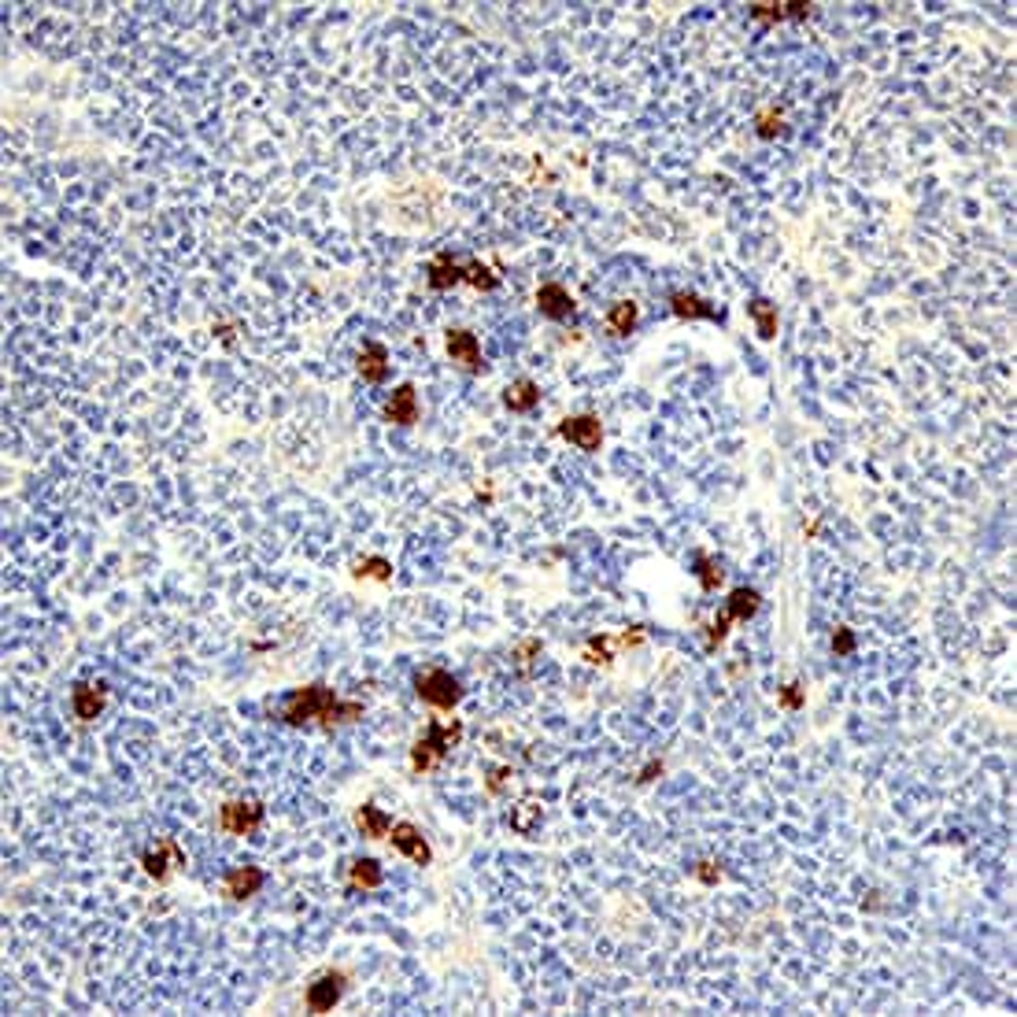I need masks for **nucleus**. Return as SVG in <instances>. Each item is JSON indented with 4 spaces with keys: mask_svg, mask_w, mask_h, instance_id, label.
<instances>
[{
    "mask_svg": "<svg viewBox=\"0 0 1017 1017\" xmlns=\"http://www.w3.org/2000/svg\"><path fill=\"white\" fill-rule=\"evenodd\" d=\"M655 777H662V758H652V762H647V766L640 769V774H636V781H640V785H652Z\"/></svg>",
    "mask_w": 1017,
    "mask_h": 1017,
    "instance_id": "obj_35",
    "label": "nucleus"
},
{
    "mask_svg": "<svg viewBox=\"0 0 1017 1017\" xmlns=\"http://www.w3.org/2000/svg\"><path fill=\"white\" fill-rule=\"evenodd\" d=\"M781 706H785V711H799V706H803V685L788 681V685L781 688Z\"/></svg>",
    "mask_w": 1017,
    "mask_h": 1017,
    "instance_id": "obj_33",
    "label": "nucleus"
},
{
    "mask_svg": "<svg viewBox=\"0 0 1017 1017\" xmlns=\"http://www.w3.org/2000/svg\"><path fill=\"white\" fill-rule=\"evenodd\" d=\"M618 640V647H629V644H640L644 640V629H633V633H622V636H614Z\"/></svg>",
    "mask_w": 1017,
    "mask_h": 1017,
    "instance_id": "obj_36",
    "label": "nucleus"
},
{
    "mask_svg": "<svg viewBox=\"0 0 1017 1017\" xmlns=\"http://www.w3.org/2000/svg\"><path fill=\"white\" fill-rule=\"evenodd\" d=\"M755 134H758L762 141L781 137V134H785V115H781L777 108H762V111L755 115Z\"/></svg>",
    "mask_w": 1017,
    "mask_h": 1017,
    "instance_id": "obj_26",
    "label": "nucleus"
},
{
    "mask_svg": "<svg viewBox=\"0 0 1017 1017\" xmlns=\"http://www.w3.org/2000/svg\"><path fill=\"white\" fill-rule=\"evenodd\" d=\"M563 441H570L574 448L581 452H600L603 444V422L596 415H574V418H563L559 429H555Z\"/></svg>",
    "mask_w": 1017,
    "mask_h": 1017,
    "instance_id": "obj_7",
    "label": "nucleus"
},
{
    "mask_svg": "<svg viewBox=\"0 0 1017 1017\" xmlns=\"http://www.w3.org/2000/svg\"><path fill=\"white\" fill-rule=\"evenodd\" d=\"M696 577H699V584H703V592H715L718 584L725 581V566H722V559H715V555L699 551V555H696Z\"/></svg>",
    "mask_w": 1017,
    "mask_h": 1017,
    "instance_id": "obj_24",
    "label": "nucleus"
},
{
    "mask_svg": "<svg viewBox=\"0 0 1017 1017\" xmlns=\"http://www.w3.org/2000/svg\"><path fill=\"white\" fill-rule=\"evenodd\" d=\"M355 370H359V378H363V381L381 385V381L389 378V352H385V345L366 341V345H363V352H359Z\"/></svg>",
    "mask_w": 1017,
    "mask_h": 1017,
    "instance_id": "obj_16",
    "label": "nucleus"
},
{
    "mask_svg": "<svg viewBox=\"0 0 1017 1017\" xmlns=\"http://www.w3.org/2000/svg\"><path fill=\"white\" fill-rule=\"evenodd\" d=\"M108 703V681H78L71 692V706L78 722H97Z\"/></svg>",
    "mask_w": 1017,
    "mask_h": 1017,
    "instance_id": "obj_10",
    "label": "nucleus"
},
{
    "mask_svg": "<svg viewBox=\"0 0 1017 1017\" xmlns=\"http://www.w3.org/2000/svg\"><path fill=\"white\" fill-rule=\"evenodd\" d=\"M507 777H511L507 766H492V769H488V792H492V795L504 792V781H507Z\"/></svg>",
    "mask_w": 1017,
    "mask_h": 1017,
    "instance_id": "obj_34",
    "label": "nucleus"
},
{
    "mask_svg": "<svg viewBox=\"0 0 1017 1017\" xmlns=\"http://www.w3.org/2000/svg\"><path fill=\"white\" fill-rule=\"evenodd\" d=\"M282 718L296 729L319 725V729H333V725H348L363 718V703L359 699H341L326 685H303L296 692L285 696L282 703Z\"/></svg>",
    "mask_w": 1017,
    "mask_h": 1017,
    "instance_id": "obj_1",
    "label": "nucleus"
},
{
    "mask_svg": "<svg viewBox=\"0 0 1017 1017\" xmlns=\"http://www.w3.org/2000/svg\"><path fill=\"white\" fill-rule=\"evenodd\" d=\"M636 319H640V307H636L633 300L610 303V311H607V326H610V333H618V337L633 333V329H636Z\"/></svg>",
    "mask_w": 1017,
    "mask_h": 1017,
    "instance_id": "obj_23",
    "label": "nucleus"
},
{
    "mask_svg": "<svg viewBox=\"0 0 1017 1017\" xmlns=\"http://www.w3.org/2000/svg\"><path fill=\"white\" fill-rule=\"evenodd\" d=\"M614 647H618L614 636H592L589 644H584V659H589L592 666H607L614 659Z\"/></svg>",
    "mask_w": 1017,
    "mask_h": 1017,
    "instance_id": "obj_28",
    "label": "nucleus"
},
{
    "mask_svg": "<svg viewBox=\"0 0 1017 1017\" xmlns=\"http://www.w3.org/2000/svg\"><path fill=\"white\" fill-rule=\"evenodd\" d=\"M355 825H359V832H363L366 840H385L389 829H392V818H389L381 807H374V803H363V807L355 811Z\"/></svg>",
    "mask_w": 1017,
    "mask_h": 1017,
    "instance_id": "obj_18",
    "label": "nucleus"
},
{
    "mask_svg": "<svg viewBox=\"0 0 1017 1017\" xmlns=\"http://www.w3.org/2000/svg\"><path fill=\"white\" fill-rule=\"evenodd\" d=\"M540 647H544V644H540L537 636H526V640H518V644H514V652H511V655H514V662H518V666H530V662L540 655Z\"/></svg>",
    "mask_w": 1017,
    "mask_h": 1017,
    "instance_id": "obj_31",
    "label": "nucleus"
},
{
    "mask_svg": "<svg viewBox=\"0 0 1017 1017\" xmlns=\"http://www.w3.org/2000/svg\"><path fill=\"white\" fill-rule=\"evenodd\" d=\"M381 881H385V870H381L378 858H355L352 862V870H348V884L352 888L374 891V888H381Z\"/></svg>",
    "mask_w": 1017,
    "mask_h": 1017,
    "instance_id": "obj_20",
    "label": "nucleus"
},
{
    "mask_svg": "<svg viewBox=\"0 0 1017 1017\" xmlns=\"http://www.w3.org/2000/svg\"><path fill=\"white\" fill-rule=\"evenodd\" d=\"M462 740V722H429L425 736L415 740L411 748V769L415 774H434V769H441V762L448 758L452 748H459Z\"/></svg>",
    "mask_w": 1017,
    "mask_h": 1017,
    "instance_id": "obj_2",
    "label": "nucleus"
},
{
    "mask_svg": "<svg viewBox=\"0 0 1017 1017\" xmlns=\"http://www.w3.org/2000/svg\"><path fill=\"white\" fill-rule=\"evenodd\" d=\"M385 418H389L392 425H415V422H418V392H415L411 381H404V385H399V389L389 396Z\"/></svg>",
    "mask_w": 1017,
    "mask_h": 1017,
    "instance_id": "obj_14",
    "label": "nucleus"
},
{
    "mask_svg": "<svg viewBox=\"0 0 1017 1017\" xmlns=\"http://www.w3.org/2000/svg\"><path fill=\"white\" fill-rule=\"evenodd\" d=\"M537 825H540V807L533 803V799H526L522 807H514V811H511V829H514V832H522V837H533Z\"/></svg>",
    "mask_w": 1017,
    "mask_h": 1017,
    "instance_id": "obj_25",
    "label": "nucleus"
},
{
    "mask_svg": "<svg viewBox=\"0 0 1017 1017\" xmlns=\"http://www.w3.org/2000/svg\"><path fill=\"white\" fill-rule=\"evenodd\" d=\"M855 647H858V640H855V629L840 626L837 633H832V655H837V659H847V655H855Z\"/></svg>",
    "mask_w": 1017,
    "mask_h": 1017,
    "instance_id": "obj_30",
    "label": "nucleus"
},
{
    "mask_svg": "<svg viewBox=\"0 0 1017 1017\" xmlns=\"http://www.w3.org/2000/svg\"><path fill=\"white\" fill-rule=\"evenodd\" d=\"M670 307H673L677 319H706V322H718V319H722V311H718L715 303H706L703 296H696V293H688V289L670 293Z\"/></svg>",
    "mask_w": 1017,
    "mask_h": 1017,
    "instance_id": "obj_15",
    "label": "nucleus"
},
{
    "mask_svg": "<svg viewBox=\"0 0 1017 1017\" xmlns=\"http://www.w3.org/2000/svg\"><path fill=\"white\" fill-rule=\"evenodd\" d=\"M692 877L703 881V884H718L722 881V866H718V862H711V858H703V862H696V866H692Z\"/></svg>",
    "mask_w": 1017,
    "mask_h": 1017,
    "instance_id": "obj_32",
    "label": "nucleus"
},
{
    "mask_svg": "<svg viewBox=\"0 0 1017 1017\" xmlns=\"http://www.w3.org/2000/svg\"><path fill=\"white\" fill-rule=\"evenodd\" d=\"M758 607H762V596H758L755 589H748V584H744V589H732L729 600H725V610L718 614L715 626H711V636H706V644H711V647L722 644L725 633H729V626H732V622H748Z\"/></svg>",
    "mask_w": 1017,
    "mask_h": 1017,
    "instance_id": "obj_5",
    "label": "nucleus"
},
{
    "mask_svg": "<svg viewBox=\"0 0 1017 1017\" xmlns=\"http://www.w3.org/2000/svg\"><path fill=\"white\" fill-rule=\"evenodd\" d=\"M352 574L355 577H374V581H392V566L385 559H378V555H374V559H359Z\"/></svg>",
    "mask_w": 1017,
    "mask_h": 1017,
    "instance_id": "obj_29",
    "label": "nucleus"
},
{
    "mask_svg": "<svg viewBox=\"0 0 1017 1017\" xmlns=\"http://www.w3.org/2000/svg\"><path fill=\"white\" fill-rule=\"evenodd\" d=\"M345 992H348V973L329 969V973H322V977H315L311 984H307L303 1003H307V1010H311V1013H329L337 1003L345 999Z\"/></svg>",
    "mask_w": 1017,
    "mask_h": 1017,
    "instance_id": "obj_6",
    "label": "nucleus"
},
{
    "mask_svg": "<svg viewBox=\"0 0 1017 1017\" xmlns=\"http://www.w3.org/2000/svg\"><path fill=\"white\" fill-rule=\"evenodd\" d=\"M537 307H540L544 319L566 322V319L574 315V296H570V289L559 285V282H544V285L537 289Z\"/></svg>",
    "mask_w": 1017,
    "mask_h": 1017,
    "instance_id": "obj_12",
    "label": "nucleus"
},
{
    "mask_svg": "<svg viewBox=\"0 0 1017 1017\" xmlns=\"http://www.w3.org/2000/svg\"><path fill=\"white\" fill-rule=\"evenodd\" d=\"M389 840H392V847H396L399 855L411 858L415 866H429V862H434V851H429L422 829L411 825V821H396V825L389 829Z\"/></svg>",
    "mask_w": 1017,
    "mask_h": 1017,
    "instance_id": "obj_8",
    "label": "nucleus"
},
{
    "mask_svg": "<svg viewBox=\"0 0 1017 1017\" xmlns=\"http://www.w3.org/2000/svg\"><path fill=\"white\" fill-rule=\"evenodd\" d=\"M267 807L259 799H226L219 807V829L230 832V837H256L259 825H263Z\"/></svg>",
    "mask_w": 1017,
    "mask_h": 1017,
    "instance_id": "obj_4",
    "label": "nucleus"
},
{
    "mask_svg": "<svg viewBox=\"0 0 1017 1017\" xmlns=\"http://www.w3.org/2000/svg\"><path fill=\"white\" fill-rule=\"evenodd\" d=\"M748 315L755 319V329H758L762 341H774V337H777V307L769 300H762V296H755L748 303Z\"/></svg>",
    "mask_w": 1017,
    "mask_h": 1017,
    "instance_id": "obj_22",
    "label": "nucleus"
},
{
    "mask_svg": "<svg viewBox=\"0 0 1017 1017\" xmlns=\"http://www.w3.org/2000/svg\"><path fill=\"white\" fill-rule=\"evenodd\" d=\"M141 866L152 881H167L174 866H185V851L178 847V840L167 837V840H160V847H148L141 855Z\"/></svg>",
    "mask_w": 1017,
    "mask_h": 1017,
    "instance_id": "obj_11",
    "label": "nucleus"
},
{
    "mask_svg": "<svg viewBox=\"0 0 1017 1017\" xmlns=\"http://www.w3.org/2000/svg\"><path fill=\"white\" fill-rule=\"evenodd\" d=\"M415 692H418L422 703L437 706V711H452V706L462 699V692H467V688H462V681H459L455 673L434 666V670H422V673L415 677Z\"/></svg>",
    "mask_w": 1017,
    "mask_h": 1017,
    "instance_id": "obj_3",
    "label": "nucleus"
},
{
    "mask_svg": "<svg viewBox=\"0 0 1017 1017\" xmlns=\"http://www.w3.org/2000/svg\"><path fill=\"white\" fill-rule=\"evenodd\" d=\"M263 881H267V873L259 870V866H237V870H230L226 873V881H223V891L230 899H252V896H259V888H263Z\"/></svg>",
    "mask_w": 1017,
    "mask_h": 1017,
    "instance_id": "obj_13",
    "label": "nucleus"
},
{
    "mask_svg": "<svg viewBox=\"0 0 1017 1017\" xmlns=\"http://www.w3.org/2000/svg\"><path fill=\"white\" fill-rule=\"evenodd\" d=\"M462 282L481 289V293H488V289L500 285V274H492L485 263H462Z\"/></svg>",
    "mask_w": 1017,
    "mask_h": 1017,
    "instance_id": "obj_27",
    "label": "nucleus"
},
{
    "mask_svg": "<svg viewBox=\"0 0 1017 1017\" xmlns=\"http://www.w3.org/2000/svg\"><path fill=\"white\" fill-rule=\"evenodd\" d=\"M504 404H507L511 411H518V415L533 411V408L540 404V385H537L533 378H518L514 385H507V392H504Z\"/></svg>",
    "mask_w": 1017,
    "mask_h": 1017,
    "instance_id": "obj_19",
    "label": "nucleus"
},
{
    "mask_svg": "<svg viewBox=\"0 0 1017 1017\" xmlns=\"http://www.w3.org/2000/svg\"><path fill=\"white\" fill-rule=\"evenodd\" d=\"M444 345H448L452 363H459L467 374H485V355H481V345L470 329H452Z\"/></svg>",
    "mask_w": 1017,
    "mask_h": 1017,
    "instance_id": "obj_9",
    "label": "nucleus"
},
{
    "mask_svg": "<svg viewBox=\"0 0 1017 1017\" xmlns=\"http://www.w3.org/2000/svg\"><path fill=\"white\" fill-rule=\"evenodd\" d=\"M748 15L755 22H788V19H811L814 15V4H785V0H777V4H748Z\"/></svg>",
    "mask_w": 1017,
    "mask_h": 1017,
    "instance_id": "obj_17",
    "label": "nucleus"
},
{
    "mask_svg": "<svg viewBox=\"0 0 1017 1017\" xmlns=\"http://www.w3.org/2000/svg\"><path fill=\"white\" fill-rule=\"evenodd\" d=\"M459 282H462V263H455L448 252L429 263V289L444 293V289H452V285H459Z\"/></svg>",
    "mask_w": 1017,
    "mask_h": 1017,
    "instance_id": "obj_21",
    "label": "nucleus"
},
{
    "mask_svg": "<svg viewBox=\"0 0 1017 1017\" xmlns=\"http://www.w3.org/2000/svg\"><path fill=\"white\" fill-rule=\"evenodd\" d=\"M219 341H223V345H233V326H219Z\"/></svg>",
    "mask_w": 1017,
    "mask_h": 1017,
    "instance_id": "obj_37",
    "label": "nucleus"
}]
</instances>
